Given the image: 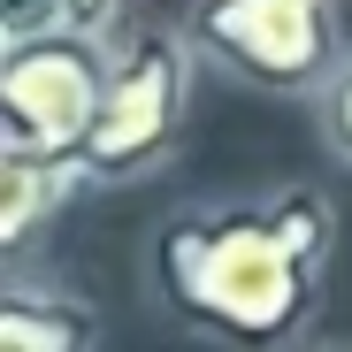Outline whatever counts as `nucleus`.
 Here are the masks:
<instances>
[{
    "mask_svg": "<svg viewBox=\"0 0 352 352\" xmlns=\"http://www.w3.org/2000/svg\"><path fill=\"white\" fill-rule=\"evenodd\" d=\"M337 238L329 184L283 176L230 199H184L153 230L146 276L192 337L222 352H291L329 299Z\"/></svg>",
    "mask_w": 352,
    "mask_h": 352,
    "instance_id": "nucleus-1",
    "label": "nucleus"
},
{
    "mask_svg": "<svg viewBox=\"0 0 352 352\" xmlns=\"http://www.w3.org/2000/svg\"><path fill=\"white\" fill-rule=\"evenodd\" d=\"M192 92H199V46L184 38V23H115L77 184L123 192L153 176L192 123Z\"/></svg>",
    "mask_w": 352,
    "mask_h": 352,
    "instance_id": "nucleus-2",
    "label": "nucleus"
},
{
    "mask_svg": "<svg viewBox=\"0 0 352 352\" xmlns=\"http://www.w3.org/2000/svg\"><path fill=\"white\" fill-rule=\"evenodd\" d=\"M184 38L199 62L276 100H314L352 54L337 0H192Z\"/></svg>",
    "mask_w": 352,
    "mask_h": 352,
    "instance_id": "nucleus-3",
    "label": "nucleus"
},
{
    "mask_svg": "<svg viewBox=\"0 0 352 352\" xmlns=\"http://www.w3.org/2000/svg\"><path fill=\"white\" fill-rule=\"evenodd\" d=\"M100 69H107V38H77V31L0 46V146L77 168L100 107Z\"/></svg>",
    "mask_w": 352,
    "mask_h": 352,
    "instance_id": "nucleus-4",
    "label": "nucleus"
},
{
    "mask_svg": "<svg viewBox=\"0 0 352 352\" xmlns=\"http://www.w3.org/2000/svg\"><path fill=\"white\" fill-rule=\"evenodd\" d=\"M0 352H100V314L54 276H0Z\"/></svg>",
    "mask_w": 352,
    "mask_h": 352,
    "instance_id": "nucleus-5",
    "label": "nucleus"
},
{
    "mask_svg": "<svg viewBox=\"0 0 352 352\" xmlns=\"http://www.w3.org/2000/svg\"><path fill=\"white\" fill-rule=\"evenodd\" d=\"M77 192H85L77 168H54V161H31V153L0 146V253H23Z\"/></svg>",
    "mask_w": 352,
    "mask_h": 352,
    "instance_id": "nucleus-6",
    "label": "nucleus"
},
{
    "mask_svg": "<svg viewBox=\"0 0 352 352\" xmlns=\"http://www.w3.org/2000/svg\"><path fill=\"white\" fill-rule=\"evenodd\" d=\"M131 0H0V46L16 38H54V31H77V38H107L123 23Z\"/></svg>",
    "mask_w": 352,
    "mask_h": 352,
    "instance_id": "nucleus-7",
    "label": "nucleus"
},
{
    "mask_svg": "<svg viewBox=\"0 0 352 352\" xmlns=\"http://www.w3.org/2000/svg\"><path fill=\"white\" fill-rule=\"evenodd\" d=\"M314 131H322V153L352 176V54H344V69L314 92Z\"/></svg>",
    "mask_w": 352,
    "mask_h": 352,
    "instance_id": "nucleus-8",
    "label": "nucleus"
},
{
    "mask_svg": "<svg viewBox=\"0 0 352 352\" xmlns=\"http://www.w3.org/2000/svg\"><path fill=\"white\" fill-rule=\"evenodd\" d=\"M314 352H344V344H314Z\"/></svg>",
    "mask_w": 352,
    "mask_h": 352,
    "instance_id": "nucleus-9",
    "label": "nucleus"
}]
</instances>
